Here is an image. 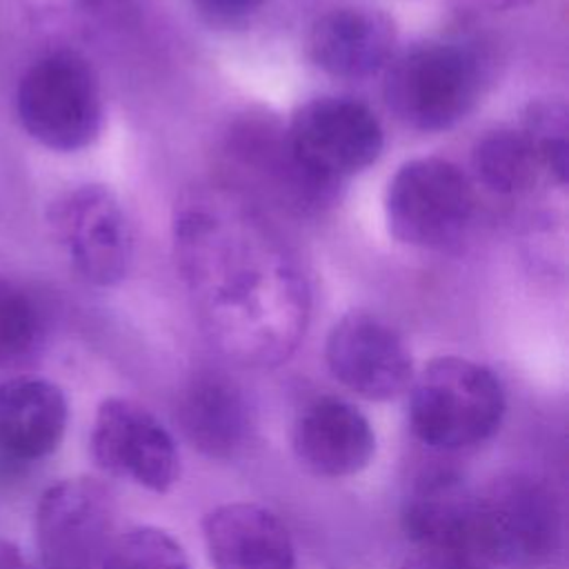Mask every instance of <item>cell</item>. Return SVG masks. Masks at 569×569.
Listing matches in <instances>:
<instances>
[{
    "label": "cell",
    "instance_id": "1",
    "mask_svg": "<svg viewBox=\"0 0 569 569\" xmlns=\"http://www.w3.org/2000/svg\"><path fill=\"white\" fill-rule=\"evenodd\" d=\"M173 256L207 340L242 367H276L300 345L311 296L291 247L249 196L187 191L173 213Z\"/></svg>",
    "mask_w": 569,
    "mask_h": 569
},
{
    "label": "cell",
    "instance_id": "2",
    "mask_svg": "<svg viewBox=\"0 0 569 569\" xmlns=\"http://www.w3.org/2000/svg\"><path fill=\"white\" fill-rule=\"evenodd\" d=\"M409 427L438 451L489 440L505 416V391L491 369L460 356L433 358L409 385Z\"/></svg>",
    "mask_w": 569,
    "mask_h": 569
},
{
    "label": "cell",
    "instance_id": "3",
    "mask_svg": "<svg viewBox=\"0 0 569 569\" xmlns=\"http://www.w3.org/2000/svg\"><path fill=\"white\" fill-rule=\"evenodd\" d=\"M560 540V502L542 478L511 471L476 493L471 545L485 565L540 569L556 556Z\"/></svg>",
    "mask_w": 569,
    "mask_h": 569
},
{
    "label": "cell",
    "instance_id": "4",
    "mask_svg": "<svg viewBox=\"0 0 569 569\" xmlns=\"http://www.w3.org/2000/svg\"><path fill=\"white\" fill-rule=\"evenodd\" d=\"M482 84L478 56L456 42L416 44L387 64L385 102L416 131H445L476 104Z\"/></svg>",
    "mask_w": 569,
    "mask_h": 569
},
{
    "label": "cell",
    "instance_id": "5",
    "mask_svg": "<svg viewBox=\"0 0 569 569\" xmlns=\"http://www.w3.org/2000/svg\"><path fill=\"white\" fill-rule=\"evenodd\" d=\"M16 109L36 142L62 153L89 147L102 129L98 76L89 60L71 49H56L22 73Z\"/></svg>",
    "mask_w": 569,
    "mask_h": 569
},
{
    "label": "cell",
    "instance_id": "6",
    "mask_svg": "<svg viewBox=\"0 0 569 569\" xmlns=\"http://www.w3.org/2000/svg\"><path fill=\"white\" fill-rule=\"evenodd\" d=\"M473 213V191L462 169L445 158H413L387 184L389 233L416 249H449L460 242Z\"/></svg>",
    "mask_w": 569,
    "mask_h": 569
},
{
    "label": "cell",
    "instance_id": "7",
    "mask_svg": "<svg viewBox=\"0 0 569 569\" xmlns=\"http://www.w3.org/2000/svg\"><path fill=\"white\" fill-rule=\"evenodd\" d=\"M47 220L73 271L87 284L113 287L129 273L133 236L120 200L102 184H80L60 193Z\"/></svg>",
    "mask_w": 569,
    "mask_h": 569
},
{
    "label": "cell",
    "instance_id": "8",
    "mask_svg": "<svg viewBox=\"0 0 569 569\" xmlns=\"http://www.w3.org/2000/svg\"><path fill=\"white\" fill-rule=\"evenodd\" d=\"M116 502L96 478H67L42 491L36 547L44 569H96L113 540Z\"/></svg>",
    "mask_w": 569,
    "mask_h": 569
},
{
    "label": "cell",
    "instance_id": "9",
    "mask_svg": "<svg viewBox=\"0 0 569 569\" xmlns=\"http://www.w3.org/2000/svg\"><path fill=\"white\" fill-rule=\"evenodd\" d=\"M287 138L296 158L333 184L371 167L385 144L376 113L347 96H322L300 104L289 120Z\"/></svg>",
    "mask_w": 569,
    "mask_h": 569
},
{
    "label": "cell",
    "instance_id": "10",
    "mask_svg": "<svg viewBox=\"0 0 569 569\" xmlns=\"http://www.w3.org/2000/svg\"><path fill=\"white\" fill-rule=\"evenodd\" d=\"M91 456L109 476L131 480L153 493H167L180 476L171 431L129 398L100 402L91 429Z\"/></svg>",
    "mask_w": 569,
    "mask_h": 569
},
{
    "label": "cell",
    "instance_id": "11",
    "mask_svg": "<svg viewBox=\"0 0 569 569\" xmlns=\"http://www.w3.org/2000/svg\"><path fill=\"white\" fill-rule=\"evenodd\" d=\"M325 360L342 387L367 400H391L413 380V360L402 336L367 311H349L331 327Z\"/></svg>",
    "mask_w": 569,
    "mask_h": 569
},
{
    "label": "cell",
    "instance_id": "12",
    "mask_svg": "<svg viewBox=\"0 0 569 569\" xmlns=\"http://www.w3.org/2000/svg\"><path fill=\"white\" fill-rule=\"evenodd\" d=\"M231 162L249 176V182L280 207L311 213L336 200L338 184L311 173L293 153L287 129L273 120L249 118L238 122L227 138Z\"/></svg>",
    "mask_w": 569,
    "mask_h": 569
},
{
    "label": "cell",
    "instance_id": "13",
    "mask_svg": "<svg viewBox=\"0 0 569 569\" xmlns=\"http://www.w3.org/2000/svg\"><path fill=\"white\" fill-rule=\"evenodd\" d=\"M393 20L367 7H340L320 16L307 33V53L325 73L365 80L391 62L396 47Z\"/></svg>",
    "mask_w": 569,
    "mask_h": 569
},
{
    "label": "cell",
    "instance_id": "14",
    "mask_svg": "<svg viewBox=\"0 0 569 569\" xmlns=\"http://www.w3.org/2000/svg\"><path fill=\"white\" fill-rule=\"evenodd\" d=\"M293 451L305 469L322 478H347L362 471L376 453L367 416L340 398H318L293 425Z\"/></svg>",
    "mask_w": 569,
    "mask_h": 569
},
{
    "label": "cell",
    "instance_id": "15",
    "mask_svg": "<svg viewBox=\"0 0 569 569\" xmlns=\"http://www.w3.org/2000/svg\"><path fill=\"white\" fill-rule=\"evenodd\" d=\"M213 569H296V547L287 525L256 502H227L202 520Z\"/></svg>",
    "mask_w": 569,
    "mask_h": 569
},
{
    "label": "cell",
    "instance_id": "16",
    "mask_svg": "<svg viewBox=\"0 0 569 569\" xmlns=\"http://www.w3.org/2000/svg\"><path fill=\"white\" fill-rule=\"evenodd\" d=\"M69 422L64 391L44 378H9L0 382V456L36 462L58 449Z\"/></svg>",
    "mask_w": 569,
    "mask_h": 569
},
{
    "label": "cell",
    "instance_id": "17",
    "mask_svg": "<svg viewBox=\"0 0 569 569\" xmlns=\"http://www.w3.org/2000/svg\"><path fill=\"white\" fill-rule=\"evenodd\" d=\"M473 502L476 491L458 473H425L405 498L402 529L416 549L473 551Z\"/></svg>",
    "mask_w": 569,
    "mask_h": 569
},
{
    "label": "cell",
    "instance_id": "18",
    "mask_svg": "<svg viewBox=\"0 0 569 569\" xmlns=\"http://www.w3.org/2000/svg\"><path fill=\"white\" fill-rule=\"evenodd\" d=\"M187 440L209 458H233L249 440L251 409L242 389L220 371L196 376L178 405Z\"/></svg>",
    "mask_w": 569,
    "mask_h": 569
},
{
    "label": "cell",
    "instance_id": "19",
    "mask_svg": "<svg viewBox=\"0 0 569 569\" xmlns=\"http://www.w3.org/2000/svg\"><path fill=\"white\" fill-rule=\"evenodd\" d=\"M471 169L487 191L520 196L538 182L542 164L522 129H496L473 144Z\"/></svg>",
    "mask_w": 569,
    "mask_h": 569
},
{
    "label": "cell",
    "instance_id": "20",
    "mask_svg": "<svg viewBox=\"0 0 569 569\" xmlns=\"http://www.w3.org/2000/svg\"><path fill=\"white\" fill-rule=\"evenodd\" d=\"M522 133L531 142L542 169L565 187L569 176V111L560 100H533L522 116Z\"/></svg>",
    "mask_w": 569,
    "mask_h": 569
},
{
    "label": "cell",
    "instance_id": "21",
    "mask_svg": "<svg viewBox=\"0 0 569 569\" xmlns=\"http://www.w3.org/2000/svg\"><path fill=\"white\" fill-rule=\"evenodd\" d=\"M40 340V307L18 282L0 276V367L24 360Z\"/></svg>",
    "mask_w": 569,
    "mask_h": 569
},
{
    "label": "cell",
    "instance_id": "22",
    "mask_svg": "<svg viewBox=\"0 0 569 569\" xmlns=\"http://www.w3.org/2000/svg\"><path fill=\"white\" fill-rule=\"evenodd\" d=\"M100 569H191L184 549L162 529L133 527L107 547Z\"/></svg>",
    "mask_w": 569,
    "mask_h": 569
},
{
    "label": "cell",
    "instance_id": "23",
    "mask_svg": "<svg viewBox=\"0 0 569 569\" xmlns=\"http://www.w3.org/2000/svg\"><path fill=\"white\" fill-rule=\"evenodd\" d=\"M196 11L211 24H236L251 18L269 0H191Z\"/></svg>",
    "mask_w": 569,
    "mask_h": 569
},
{
    "label": "cell",
    "instance_id": "24",
    "mask_svg": "<svg viewBox=\"0 0 569 569\" xmlns=\"http://www.w3.org/2000/svg\"><path fill=\"white\" fill-rule=\"evenodd\" d=\"M405 569H485V562L473 551L413 549Z\"/></svg>",
    "mask_w": 569,
    "mask_h": 569
},
{
    "label": "cell",
    "instance_id": "25",
    "mask_svg": "<svg viewBox=\"0 0 569 569\" xmlns=\"http://www.w3.org/2000/svg\"><path fill=\"white\" fill-rule=\"evenodd\" d=\"M0 569H36V567L24 558L18 545L0 536Z\"/></svg>",
    "mask_w": 569,
    "mask_h": 569
},
{
    "label": "cell",
    "instance_id": "26",
    "mask_svg": "<svg viewBox=\"0 0 569 569\" xmlns=\"http://www.w3.org/2000/svg\"><path fill=\"white\" fill-rule=\"evenodd\" d=\"M473 4H480V7H487L491 11H509V9H520V7H527L531 0H469Z\"/></svg>",
    "mask_w": 569,
    "mask_h": 569
}]
</instances>
